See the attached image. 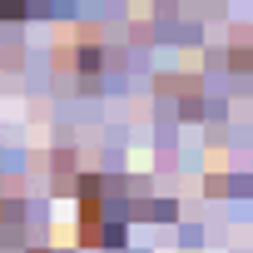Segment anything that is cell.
<instances>
[{"mask_svg": "<svg viewBox=\"0 0 253 253\" xmlns=\"http://www.w3.org/2000/svg\"><path fill=\"white\" fill-rule=\"evenodd\" d=\"M30 5H40V0H0V15H15V10H30Z\"/></svg>", "mask_w": 253, "mask_h": 253, "instance_id": "obj_1", "label": "cell"}]
</instances>
